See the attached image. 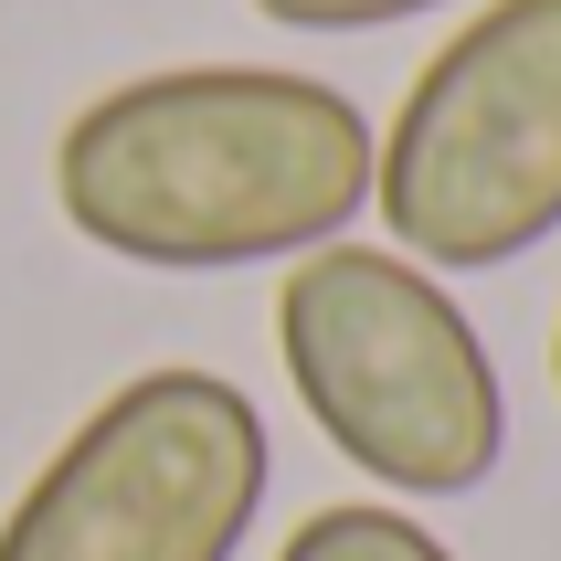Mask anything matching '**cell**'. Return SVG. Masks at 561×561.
I'll list each match as a JSON object with an SVG mask.
<instances>
[{"instance_id": "cell-3", "label": "cell", "mask_w": 561, "mask_h": 561, "mask_svg": "<svg viewBox=\"0 0 561 561\" xmlns=\"http://www.w3.org/2000/svg\"><path fill=\"white\" fill-rule=\"evenodd\" d=\"M392 254L488 276L561 233V0H488L403 85L371 149Z\"/></svg>"}, {"instance_id": "cell-2", "label": "cell", "mask_w": 561, "mask_h": 561, "mask_svg": "<svg viewBox=\"0 0 561 561\" xmlns=\"http://www.w3.org/2000/svg\"><path fill=\"white\" fill-rule=\"evenodd\" d=\"M276 360L350 467L392 499H477L508 456V381L456 286L392 244H318L276 286Z\"/></svg>"}, {"instance_id": "cell-5", "label": "cell", "mask_w": 561, "mask_h": 561, "mask_svg": "<svg viewBox=\"0 0 561 561\" xmlns=\"http://www.w3.org/2000/svg\"><path fill=\"white\" fill-rule=\"evenodd\" d=\"M276 561H456V551L392 499H340V508H308Z\"/></svg>"}, {"instance_id": "cell-4", "label": "cell", "mask_w": 561, "mask_h": 561, "mask_svg": "<svg viewBox=\"0 0 561 561\" xmlns=\"http://www.w3.org/2000/svg\"><path fill=\"white\" fill-rule=\"evenodd\" d=\"M276 445L244 381L138 371L32 467L0 519V561H233L265 519Z\"/></svg>"}, {"instance_id": "cell-1", "label": "cell", "mask_w": 561, "mask_h": 561, "mask_svg": "<svg viewBox=\"0 0 561 561\" xmlns=\"http://www.w3.org/2000/svg\"><path fill=\"white\" fill-rule=\"evenodd\" d=\"M381 127L286 64L127 75L54 138V202L95 254L159 276L297 265L371 213Z\"/></svg>"}, {"instance_id": "cell-7", "label": "cell", "mask_w": 561, "mask_h": 561, "mask_svg": "<svg viewBox=\"0 0 561 561\" xmlns=\"http://www.w3.org/2000/svg\"><path fill=\"white\" fill-rule=\"evenodd\" d=\"M551 392H561V329H551Z\"/></svg>"}, {"instance_id": "cell-6", "label": "cell", "mask_w": 561, "mask_h": 561, "mask_svg": "<svg viewBox=\"0 0 561 561\" xmlns=\"http://www.w3.org/2000/svg\"><path fill=\"white\" fill-rule=\"evenodd\" d=\"M276 32H392V22H424L445 0H254Z\"/></svg>"}]
</instances>
